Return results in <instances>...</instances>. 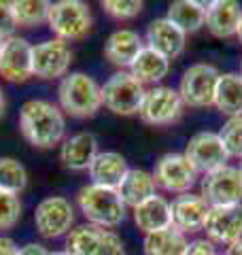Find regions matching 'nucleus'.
Segmentation results:
<instances>
[{"label":"nucleus","mask_w":242,"mask_h":255,"mask_svg":"<svg viewBox=\"0 0 242 255\" xmlns=\"http://www.w3.org/2000/svg\"><path fill=\"white\" fill-rule=\"evenodd\" d=\"M19 130L32 147L51 149L64 140L66 119L58 105L49 100H28L19 111Z\"/></svg>","instance_id":"nucleus-1"},{"label":"nucleus","mask_w":242,"mask_h":255,"mask_svg":"<svg viewBox=\"0 0 242 255\" xmlns=\"http://www.w3.org/2000/svg\"><path fill=\"white\" fill-rule=\"evenodd\" d=\"M77 206L92 226H98L104 230L117 228L125 219V209H127L117 189L94 185V183H87V185L79 189Z\"/></svg>","instance_id":"nucleus-2"},{"label":"nucleus","mask_w":242,"mask_h":255,"mask_svg":"<svg viewBox=\"0 0 242 255\" xmlns=\"http://www.w3.org/2000/svg\"><path fill=\"white\" fill-rule=\"evenodd\" d=\"M60 109L70 117H94L102 107V90L87 73H70L58 85Z\"/></svg>","instance_id":"nucleus-3"},{"label":"nucleus","mask_w":242,"mask_h":255,"mask_svg":"<svg viewBox=\"0 0 242 255\" xmlns=\"http://www.w3.org/2000/svg\"><path fill=\"white\" fill-rule=\"evenodd\" d=\"M100 90H102V105L111 113L121 117L138 115L142 100L147 96V87L130 70H119V73L111 75L104 81V85H100Z\"/></svg>","instance_id":"nucleus-4"},{"label":"nucleus","mask_w":242,"mask_h":255,"mask_svg":"<svg viewBox=\"0 0 242 255\" xmlns=\"http://www.w3.org/2000/svg\"><path fill=\"white\" fill-rule=\"evenodd\" d=\"M47 26L58 36V41L75 43L90 34L92 30V11L90 4L81 0H60L51 2Z\"/></svg>","instance_id":"nucleus-5"},{"label":"nucleus","mask_w":242,"mask_h":255,"mask_svg":"<svg viewBox=\"0 0 242 255\" xmlns=\"http://www.w3.org/2000/svg\"><path fill=\"white\" fill-rule=\"evenodd\" d=\"M64 251L70 255H125V247L121 236L113 230L83 223L66 234Z\"/></svg>","instance_id":"nucleus-6"},{"label":"nucleus","mask_w":242,"mask_h":255,"mask_svg":"<svg viewBox=\"0 0 242 255\" xmlns=\"http://www.w3.org/2000/svg\"><path fill=\"white\" fill-rule=\"evenodd\" d=\"M221 73L217 70L213 64L200 62L191 64L185 70L179 83V96L185 107L191 109H206L215 105V94L217 85H219Z\"/></svg>","instance_id":"nucleus-7"},{"label":"nucleus","mask_w":242,"mask_h":255,"mask_svg":"<svg viewBox=\"0 0 242 255\" xmlns=\"http://www.w3.org/2000/svg\"><path fill=\"white\" fill-rule=\"evenodd\" d=\"M200 196L208 206L242 204V168L225 164L204 174L200 183Z\"/></svg>","instance_id":"nucleus-8"},{"label":"nucleus","mask_w":242,"mask_h":255,"mask_svg":"<svg viewBox=\"0 0 242 255\" xmlns=\"http://www.w3.org/2000/svg\"><path fill=\"white\" fill-rule=\"evenodd\" d=\"M183 100L179 96V90L166 85H155L153 90H147V96L140 107V119L149 126H172L183 117Z\"/></svg>","instance_id":"nucleus-9"},{"label":"nucleus","mask_w":242,"mask_h":255,"mask_svg":"<svg viewBox=\"0 0 242 255\" xmlns=\"http://www.w3.org/2000/svg\"><path fill=\"white\" fill-rule=\"evenodd\" d=\"M75 223V206L64 196H49L40 200L34 211L36 232L43 238L66 236Z\"/></svg>","instance_id":"nucleus-10"},{"label":"nucleus","mask_w":242,"mask_h":255,"mask_svg":"<svg viewBox=\"0 0 242 255\" xmlns=\"http://www.w3.org/2000/svg\"><path fill=\"white\" fill-rule=\"evenodd\" d=\"M153 179H155L157 187L168 191V194L183 196L189 194L191 187L196 185L198 172L183 153H166L155 162Z\"/></svg>","instance_id":"nucleus-11"},{"label":"nucleus","mask_w":242,"mask_h":255,"mask_svg":"<svg viewBox=\"0 0 242 255\" xmlns=\"http://www.w3.org/2000/svg\"><path fill=\"white\" fill-rule=\"evenodd\" d=\"M72 64V49L68 43L51 38L38 45H32V77L45 79H64Z\"/></svg>","instance_id":"nucleus-12"},{"label":"nucleus","mask_w":242,"mask_h":255,"mask_svg":"<svg viewBox=\"0 0 242 255\" xmlns=\"http://www.w3.org/2000/svg\"><path fill=\"white\" fill-rule=\"evenodd\" d=\"M183 155L189 159V164L196 168V172H202V174H208L217 168H221L230 157L219 138V132H208V130L193 134L187 142V147H185Z\"/></svg>","instance_id":"nucleus-13"},{"label":"nucleus","mask_w":242,"mask_h":255,"mask_svg":"<svg viewBox=\"0 0 242 255\" xmlns=\"http://www.w3.org/2000/svg\"><path fill=\"white\" fill-rule=\"evenodd\" d=\"M204 232L213 245L230 247L242 238V204L211 206Z\"/></svg>","instance_id":"nucleus-14"},{"label":"nucleus","mask_w":242,"mask_h":255,"mask_svg":"<svg viewBox=\"0 0 242 255\" xmlns=\"http://www.w3.org/2000/svg\"><path fill=\"white\" fill-rule=\"evenodd\" d=\"M0 77L11 83H23L32 77V45L21 36L4 38L0 51Z\"/></svg>","instance_id":"nucleus-15"},{"label":"nucleus","mask_w":242,"mask_h":255,"mask_svg":"<svg viewBox=\"0 0 242 255\" xmlns=\"http://www.w3.org/2000/svg\"><path fill=\"white\" fill-rule=\"evenodd\" d=\"M144 41H147L149 49L161 53L168 60H172V58H179V55L185 51L187 34H185L181 28H176L170 19L157 17L147 26Z\"/></svg>","instance_id":"nucleus-16"},{"label":"nucleus","mask_w":242,"mask_h":255,"mask_svg":"<svg viewBox=\"0 0 242 255\" xmlns=\"http://www.w3.org/2000/svg\"><path fill=\"white\" fill-rule=\"evenodd\" d=\"M208 211H211V206L200 194L189 191V194L176 196V200L172 202V228L183 234L200 232V230H204Z\"/></svg>","instance_id":"nucleus-17"},{"label":"nucleus","mask_w":242,"mask_h":255,"mask_svg":"<svg viewBox=\"0 0 242 255\" xmlns=\"http://www.w3.org/2000/svg\"><path fill=\"white\" fill-rule=\"evenodd\" d=\"M242 21V6L236 0H213L206 4V23L208 32L215 38L236 36Z\"/></svg>","instance_id":"nucleus-18"},{"label":"nucleus","mask_w":242,"mask_h":255,"mask_svg":"<svg viewBox=\"0 0 242 255\" xmlns=\"http://www.w3.org/2000/svg\"><path fill=\"white\" fill-rule=\"evenodd\" d=\"M142 49H144L142 36L130 28L115 30L104 43V55L117 68H130Z\"/></svg>","instance_id":"nucleus-19"},{"label":"nucleus","mask_w":242,"mask_h":255,"mask_svg":"<svg viewBox=\"0 0 242 255\" xmlns=\"http://www.w3.org/2000/svg\"><path fill=\"white\" fill-rule=\"evenodd\" d=\"M98 138L92 132H79L62 142L60 159L68 170H90L92 162L98 155Z\"/></svg>","instance_id":"nucleus-20"},{"label":"nucleus","mask_w":242,"mask_h":255,"mask_svg":"<svg viewBox=\"0 0 242 255\" xmlns=\"http://www.w3.org/2000/svg\"><path fill=\"white\" fill-rule=\"evenodd\" d=\"M127 170L130 168H127V162L121 153H117V151H100L87 172H90V179L94 185L117 189L127 174Z\"/></svg>","instance_id":"nucleus-21"},{"label":"nucleus","mask_w":242,"mask_h":255,"mask_svg":"<svg viewBox=\"0 0 242 255\" xmlns=\"http://www.w3.org/2000/svg\"><path fill=\"white\" fill-rule=\"evenodd\" d=\"M134 223L144 234L159 232L172 226V204L164 196H153L134 209Z\"/></svg>","instance_id":"nucleus-22"},{"label":"nucleus","mask_w":242,"mask_h":255,"mask_svg":"<svg viewBox=\"0 0 242 255\" xmlns=\"http://www.w3.org/2000/svg\"><path fill=\"white\" fill-rule=\"evenodd\" d=\"M155 189H157V183L153 179V172H147L142 168H130L123 181H121V185L117 187L123 204L132 206V209H136L138 204L147 202L149 198L155 196Z\"/></svg>","instance_id":"nucleus-23"},{"label":"nucleus","mask_w":242,"mask_h":255,"mask_svg":"<svg viewBox=\"0 0 242 255\" xmlns=\"http://www.w3.org/2000/svg\"><path fill=\"white\" fill-rule=\"evenodd\" d=\"M130 73L142 85H157L161 79H166L168 73H170V60L144 45V49L138 53V58L130 66Z\"/></svg>","instance_id":"nucleus-24"},{"label":"nucleus","mask_w":242,"mask_h":255,"mask_svg":"<svg viewBox=\"0 0 242 255\" xmlns=\"http://www.w3.org/2000/svg\"><path fill=\"white\" fill-rule=\"evenodd\" d=\"M166 19H170L185 34H191L206 23V4L198 0H176L168 6Z\"/></svg>","instance_id":"nucleus-25"},{"label":"nucleus","mask_w":242,"mask_h":255,"mask_svg":"<svg viewBox=\"0 0 242 255\" xmlns=\"http://www.w3.org/2000/svg\"><path fill=\"white\" fill-rule=\"evenodd\" d=\"M187 238L176 228H166L159 232L144 234L142 241V251L144 255H185L187 249Z\"/></svg>","instance_id":"nucleus-26"},{"label":"nucleus","mask_w":242,"mask_h":255,"mask_svg":"<svg viewBox=\"0 0 242 255\" xmlns=\"http://www.w3.org/2000/svg\"><path fill=\"white\" fill-rule=\"evenodd\" d=\"M215 107L228 117L242 115V77L236 73H225L219 77L215 94Z\"/></svg>","instance_id":"nucleus-27"},{"label":"nucleus","mask_w":242,"mask_h":255,"mask_svg":"<svg viewBox=\"0 0 242 255\" xmlns=\"http://www.w3.org/2000/svg\"><path fill=\"white\" fill-rule=\"evenodd\" d=\"M49 6L51 2H47V0H15L11 2L17 28H34L45 23L49 17Z\"/></svg>","instance_id":"nucleus-28"},{"label":"nucleus","mask_w":242,"mask_h":255,"mask_svg":"<svg viewBox=\"0 0 242 255\" xmlns=\"http://www.w3.org/2000/svg\"><path fill=\"white\" fill-rule=\"evenodd\" d=\"M28 185V172L23 164L13 157H2L0 159V189L17 194L23 191Z\"/></svg>","instance_id":"nucleus-29"},{"label":"nucleus","mask_w":242,"mask_h":255,"mask_svg":"<svg viewBox=\"0 0 242 255\" xmlns=\"http://www.w3.org/2000/svg\"><path fill=\"white\" fill-rule=\"evenodd\" d=\"M219 138L230 157H242V115L230 117L223 124L219 130Z\"/></svg>","instance_id":"nucleus-30"},{"label":"nucleus","mask_w":242,"mask_h":255,"mask_svg":"<svg viewBox=\"0 0 242 255\" xmlns=\"http://www.w3.org/2000/svg\"><path fill=\"white\" fill-rule=\"evenodd\" d=\"M21 217V200L17 194L0 189V230H11Z\"/></svg>","instance_id":"nucleus-31"},{"label":"nucleus","mask_w":242,"mask_h":255,"mask_svg":"<svg viewBox=\"0 0 242 255\" xmlns=\"http://www.w3.org/2000/svg\"><path fill=\"white\" fill-rule=\"evenodd\" d=\"M142 6L140 0H102L104 13L115 19H134L136 15H140Z\"/></svg>","instance_id":"nucleus-32"},{"label":"nucleus","mask_w":242,"mask_h":255,"mask_svg":"<svg viewBox=\"0 0 242 255\" xmlns=\"http://www.w3.org/2000/svg\"><path fill=\"white\" fill-rule=\"evenodd\" d=\"M15 30H17V23H15L11 2H2V0H0V36L11 38Z\"/></svg>","instance_id":"nucleus-33"},{"label":"nucleus","mask_w":242,"mask_h":255,"mask_svg":"<svg viewBox=\"0 0 242 255\" xmlns=\"http://www.w3.org/2000/svg\"><path fill=\"white\" fill-rule=\"evenodd\" d=\"M185 255H219V253H217V247L208 238H196V241L187 245Z\"/></svg>","instance_id":"nucleus-34"},{"label":"nucleus","mask_w":242,"mask_h":255,"mask_svg":"<svg viewBox=\"0 0 242 255\" xmlns=\"http://www.w3.org/2000/svg\"><path fill=\"white\" fill-rule=\"evenodd\" d=\"M0 255H19L17 243L9 236H0Z\"/></svg>","instance_id":"nucleus-35"},{"label":"nucleus","mask_w":242,"mask_h":255,"mask_svg":"<svg viewBox=\"0 0 242 255\" xmlns=\"http://www.w3.org/2000/svg\"><path fill=\"white\" fill-rule=\"evenodd\" d=\"M19 255H51V251L38 243H30V245L19 247Z\"/></svg>","instance_id":"nucleus-36"},{"label":"nucleus","mask_w":242,"mask_h":255,"mask_svg":"<svg viewBox=\"0 0 242 255\" xmlns=\"http://www.w3.org/2000/svg\"><path fill=\"white\" fill-rule=\"evenodd\" d=\"M223 255H242V238H240V241H236L234 245H230L228 251H225Z\"/></svg>","instance_id":"nucleus-37"},{"label":"nucleus","mask_w":242,"mask_h":255,"mask_svg":"<svg viewBox=\"0 0 242 255\" xmlns=\"http://www.w3.org/2000/svg\"><path fill=\"white\" fill-rule=\"evenodd\" d=\"M4 109H6V98H4V92H2V87H0V117L4 115Z\"/></svg>","instance_id":"nucleus-38"},{"label":"nucleus","mask_w":242,"mask_h":255,"mask_svg":"<svg viewBox=\"0 0 242 255\" xmlns=\"http://www.w3.org/2000/svg\"><path fill=\"white\" fill-rule=\"evenodd\" d=\"M236 36H238V41L242 45V21H240V26H238V32H236Z\"/></svg>","instance_id":"nucleus-39"},{"label":"nucleus","mask_w":242,"mask_h":255,"mask_svg":"<svg viewBox=\"0 0 242 255\" xmlns=\"http://www.w3.org/2000/svg\"><path fill=\"white\" fill-rule=\"evenodd\" d=\"M51 255H70V253H66V251H51Z\"/></svg>","instance_id":"nucleus-40"},{"label":"nucleus","mask_w":242,"mask_h":255,"mask_svg":"<svg viewBox=\"0 0 242 255\" xmlns=\"http://www.w3.org/2000/svg\"><path fill=\"white\" fill-rule=\"evenodd\" d=\"M2 45H4V38L0 36V51H2Z\"/></svg>","instance_id":"nucleus-41"},{"label":"nucleus","mask_w":242,"mask_h":255,"mask_svg":"<svg viewBox=\"0 0 242 255\" xmlns=\"http://www.w3.org/2000/svg\"><path fill=\"white\" fill-rule=\"evenodd\" d=\"M238 75H240V77H242V62H240V73H238Z\"/></svg>","instance_id":"nucleus-42"}]
</instances>
